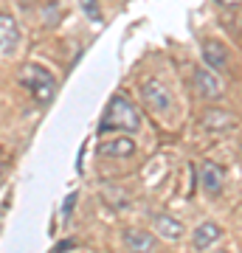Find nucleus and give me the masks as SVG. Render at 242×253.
<instances>
[{
    "instance_id": "2eb2a0df",
    "label": "nucleus",
    "mask_w": 242,
    "mask_h": 253,
    "mask_svg": "<svg viewBox=\"0 0 242 253\" xmlns=\"http://www.w3.org/2000/svg\"><path fill=\"white\" fill-rule=\"evenodd\" d=\"M73 203H76V194H71V197L65 200V208H62V211H65V217H68V214H71V208H73Z\"/></svg>"
},
{
    "instance_id": "6e6552de",
    "label": "nucleus",
    "mask_w": 242,
    "mask_h": 253,
    "mask_svg": "<svg viewBox=\"0 0 242 253\" xmlns=\"http://www.w3.org/2000/svg\"><path fill=\"white\" fill-rule=\"evenodd\" d=\"M124 248L127 251H155L158 239L144 228H127L124 231Z\"/></svg>"
},
{
    "instance_id": "7ed1b4c3",
    "label": "nucleus",
    "mask_w": 242,
    "mask_h": 253,
    "mask_svg": "<svg viewBox=\"0 0 242 253\" xmlns=\"http://www.w3.org/2000/svg\"><path fill=\"white\" fill-rule=\"evenodd\" d=\"M141 99L144 104L152 110V113H169L172 110V96H169V87L163 84L161 79H144L141 82Z\"/></svg>"
},
{
    "instance_id": "423d86ee",
    "label": "nucleus",
    "mask_w": 242,
    "mask_h": 253,
    "mask_svg": "<svg viewBox=\"0 0 242 253\" xmlns=\"http://www.w3.org/2000/svg\"><path fill=\"white\" fill-rule=\"evenodd\" d=\"M20 45V26L9 11H0V56H11Z\"/></svg>"
},
{
    "instance_id": "f8f14e48",
    "label": "nucleus",
    "mask_w": 242,
    "mask_h": 253,
    "mask_svg": "<svg viewBox=\"0 0 242 253\" xmlns=\"http://www.w3.org/2000/svg\"><path fill=\"white\" fill-rule=\"evenodd\" d=\"M203 124L208 129H228V126H234V113L231 110H206Z\"/></svg>"
},
{
    "instance_id": "4468645a",
    "label": "nucleus",
    "mask_w": 242,
    "mask_h": 253,
    "mask_svg": "<svg viewBox=\"0 0 242 253\" xmlns=\"http://www.w3.org/2000/svg\"><path fill=\"white\" fill-rule=\"evenodd\" d=\"M71 248H76V239H62V242H56V245H54V251H56V253L71 251Z\"/></svg>"
},
{
    "instance_id": "f03ea898",
    "label": "nucleus",
    "mask_w": 242,
    "mask_h": 253,
    "mask_svg": "<svg viewBox=\"0 0 242 253\" xmlns=\"http://www.w3.org/2000/svg\"><path fill=\"white\" fill-rule=\"evenodd\" d=\"M20 84L26 87L31 96H34L40 104H45V101L54 99V90H56V79L51 71H45L43 65L37 62H28L20 68Z\"/></svg>"
},
{
    "instance_id": "9d476101",
    "label": "nucleus",
    "mask_w": 242,
    "mask_h": 253,
    "mask_svg": "<svg viewBox=\"0 0 242 253\" xmlns=\"http://www.w3.org/2000/svg\"><path fill=\"white\" fill-rule=\"evenodd\" d=\"M220 236H223V228L217 225V222H203V225L194 228V248L206 251L214 242H220Z\"/></svg>"
},
{
    "instance_id": "9b49d317",
    "label": "nucleus",
    "mask_w": 242,
    "mask_h": 253,
    "mask_svg": "<svg viewBox=\"0 0 242 253\" xmlns=\"http://www.w3.org/2000/svg\"><path fill=\"white\" fill-rule=\"evenodd\" d=\"M155 231H158V236H163V239H180L183 236V231H186V225L180 222V219L169 217V214H161V217H155Z\"/></svg>"
},
{
    "instance_id": "f257e3e1",
    "label": "nucleus",
    "mask_w": 242,
    "mask_h": 253,
    "mask_svg": "<svg viewBox=\"0 0 242 253\" xmlns=\"http://www.w3.org/2000/svg\"><path fill=\"white\" fill-rule=\"evenodd\" d=\"M110 129H116V132H138L141 129L138 107L127 96H121V93L110 99L107 110H104V118H101V124H99V135H104Z\"/></svg>"
},
{
    "instance_id": "20e7f679",
    "label": "nucleus",
    "mask_w": 242,
    "mask_h": 253,
    "mask_svg": "<svg viewBox=\"0 0 242 253\" xmlns=\"http://www.w3.org/2000/svg\"><path fill=\"white\" fill-rule=\"evenodd\" d=\"M197 183L208 197H217L225 186V169L214 161H200L197 166Z\"/></svg>"
},
{
    "instance_id": "ddd939ff",
    "label": "nucleus",
    "mask_w": 242,
    "mask_h": 253,
    "mask_svg": "<svg viewBox=\"0 0 242 253\" xmlns=\"http://www.w3.org/2000/svg\"><path fill=\"white\" fill-rule=\"evenodd\" d=\"M82 11L88 14L90 20H96V23H101V9H99V0H79Z\"/></svg>"
},
{
    "instance_id": "39448f33",
    "label": "nucleus",
    "mask_w": 242,
    "mask_h": 253,
    "mask_svg": "<svg viewBox=\"0 0 242 253\" xmlns=\"http://www.w3.org/2000/svg\"><path fill=\"white\" fill-rule=\"evenodd\" d=\"M194 93L206 101H217L223 96V82L217 79V73L211 68H197L194 71Z\"/></svg>"
},
{
    "instance_id": "1a4fd4ad",
    "label": "nucleus",
    "mask_w": 242,
    "mask_h": 253,
    "mask_svg": "<svg viewBox=\"0 0 242 253\" xmlns=\"http://www.w3.org/2000/svg\"><path fill=\"white\" fill-rule=\"evenodd\" d=\"M96 152L101 158H130L135 155V141L133 138H107L104 144H99Z\"/></svg>"
},
{
    "instance_id": "0eeeda50",
    "label": "nucleus",
    "mask_w": 242,
    "mask_h": 253,
    "mask_svg": "<svg viewBox=\"0 0 242 253\" xmlns=\"http://www.w3.org/2000/svg\"><path fill=\"white\" fill-rule=\"evenodd\" d=\"M203 62L211 71H225L228 68V48L220 40H206L203 42Z\"/></svg>"
},
{
    "instance_id": "f3484780",
    "label": "nucleus",
    "mask_w": 242,
    "mask_h": 253,
    "mask_svg": "<svg viewBox=\"0 0 242 253\" xmlns=\"http://www.w3.org/2000/svg\"><path fill=\"white\" fill-rule=\"evenodd\" d=\"M217 3H223V6H237L240 0H217Z\"/></svg>"
},
{
    "instance_id": "dca6fc26",
    "label": "nucleus",
    "mask_w": 242,
    "mask_h": 253,
    "mask_svg": "<svg viewBox=\"0 0 242 253\" xmlns=\"http://www.w3.org/2000/svg\"><path fill=\"white\" fill-rule=\"evenodd\" d=\"M3 177H6V161H3V155H0V183H3Z\"/></svg>"
}]
</instances>
